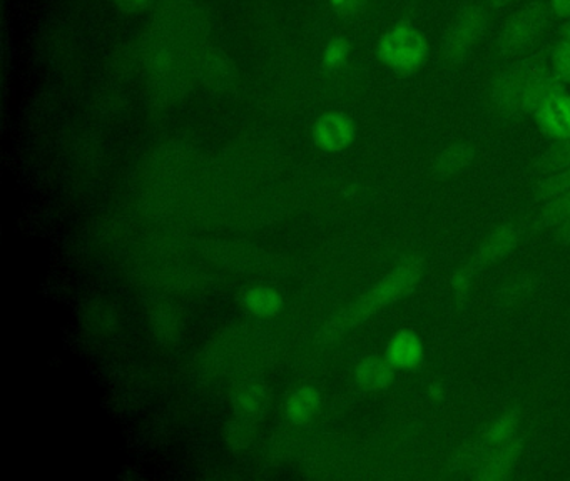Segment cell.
<instances>
[{"instance_id":"obj_20","label":"cell","mask_w":570,"mask_h":481,"mask_svg":"<svg viewBox=\"0 0 570 481\" xmlns=\"http://www.w3.org/2000/svg\"><path fill=\"white\" fill-rule=\"evenodd\" d=\"M236 404H238L239 413H243V416L259 413L266 406L265 390L253 384V386H248L239 393Z\"/></svg>"},{"instance_id":"obj_4","label":"cell","mask_w":570,"mask_h":481,"mask_svg":"<svg viewBox=\"0 0 570 481\" xmlns=\"http://www.w3.org/2000/svg\"><path fill=\"white\" fill-rule=\"evenodd\" d=\"M380 62L399 77H413L425 69L432 53L429 37L410 19L393 23L375 47Z\"/></svg>"},{"instance_id":"obj_19","label":"cell","mask_w":570,"mask_h":481,"mask_svg":"<svg viewBox=\"0 0 570 481\" xmlns=\"http://www.w3.org/2000/svg\"><path fill=\"white\" fill-rule=\"evenodd\" d=\"M350 52H352V46H350L348 40L343 39V37L333 39L332 42L326 46L323 63H325L326 69L340 70L348 62Z\"/></svg>"},{"instance_id":"obj_23","label":"cell","mask_w":570,"mask_h":481,"mask_svg":"<svg viewBox=\"0 0 570 481\" xmlns=\"http://www.w3.org/2000/svg\"><path fill=\"white\" fill-rule=\"evenodd\" d=\"M553 19L566 22L570 20V0H546Z\"/></svg>"},{"instance_id":"obj_24","label":"cell","mask_w":570,"mask_h":481,"mask_svg":"<svg viewBox=\"0 0 570 481\" xmlns=\"http://www.w3.org/2000/svg\"><path fill=\"white\" fill-rule=\"evenodd\" d=\"M249 438V430L248 424L245 423V421H235V423L232 424V428H229V441L232 443L239 444L242 446L243 443H246Z\"/></svg>"},{"instance_id":"obj_7","label":"cell","mask_w":570,"mask_h":481,"mask_svg":"<svg viewBox=\"0 0 570 481\" xmlns=\"http://www.w3.org/2000/svg\"><path fill=\"white\" fill-rule=\"evenodd\" d=\"M476 150L469 143H452L443 147L432 163L429 174L433 180H452L463 176L475 163Z\"/></svg>"},{"instance_id":"obj_14","label":"cell","mask_w":570,"mask_h":481,"mask_svg":"<svg viewBox=\"0 0 570 481\" xmlns=\"http://www.w3.org/2000/svg\"><path fill=\"white\" fill-rule=\"evenodd\" d=\"M530 226L535 233H549L562 226L570 217V190L563 193L562 196L535 207Z\"/></svg>"},{"instance_id":"obj_26","label":"cell","mask_w":570,"mask_h":481,"mask_svg":"<svg viewBox=\"0 0 570 481\" xmlns=\"http://www.w3.org/2000/svg\"><path fill=\"white\" fill-rule=\"evenodd\" d=\"M553 240L560 244H570V217L562 224V226L557 227L556 230H552Z\"/></svg>"},{"instance_id":"obj_18","label":"cell","mask_w":570,"mask_h":481,"mask_svg":"<svg viewBox=\"0 0 570 481\" xmlns=\"http://www.w3.org/2000/svg\"><path fill=\"white\" fill-rule=\"evenodd\" d=\"M318 394L308 387L296 391L288 401V414L296 421H305L312 418L318 408Z\"/></svg>"},{"instance_id":"obj_9","label":"cell","mask_w":570,"mask_h":481,"mask_svg":"<svg viewBox=\"0 0 570 481\" xmlns=\"http://www.w3.org/2000/svg\"><path fill=\"white\" fill-rule=\"evenodd\" d=\"M355 136V122L345 114H325L315 126L316 144L330 153H338L352 146Z\"/></svg>"},{"instance_id":"obj_29","label":"cell","mask_w":570,"mask_h":481,"mask_svg":"<svg viewBox=\"0 0 570 481\" xmlns=\"http://www.w3.org/2000/svg\"><path fill=\"white\" fill-rule=\"evenodd\" d=\"M430 393H432V396H435V400H440V386H439V384H432V386H430Z\"/></svg>"},{"instance_id":"obj_10","label":"cell","mask_w":570,"mask_h":481,"mask_svg":"<svg viewBox=\"0 0 570 481\" xmlns=\"http://www.w3.org/2000/svg\"><path fill=\"white\" fill-rule=\"evenodd\" d=\"M520 454H522V440L512 438V440L500 444L483 458L482 463L473 473V478L485 481L505 480L515 468Z\"/></svg>"},{"instance_id":"obj_12","label":"cell","mask_w":570,"mask_h":481,"mask_svg":"<svg viewBox=\"0 0 570 481\" xmlns=\"http://www.w3.org/2000/svg\"><path fill=\"white\" fill-rule=\"evenodd\" d=\"M196 67H198L199 76L212 86H228L235 79V66L229 57L213 47L198 53Z\"/></svg>"},{"instance_id":"obj_2","label":"cell","mask_w":570,"mask_h":481,"mask_svg":"<svg viewBox=\"0 0 570 481\" xmlns=\"http://www.w3.org/2000/svg\"><path fill=\"white\" fill-rule=\"evenodd\" d=\"M423 274V261L420 257H406L395 269L390 271L382 281L375 284L372 289L366 291L362 297L350 304L342 313L336 314L325 330L322 337L336 340L343 336L346 331L358 326L360 323L379 313L390 304L399 303L403 297L410 296L419 286Z\"/></svg>"},{"instance_id":"obj_11","label":"cell","mask_w":570,"mask_h":481,"mask_svg":"<svg viewBox=\"0 0 570 481\" xmlns=\"http://www.w3.org/2000/svg\"><path fill=\"white\" fill-rule=\"evenodd\" d=\"M425 347L419 334L410 330H402L393 334L386 346V360L395 370L412 371L423 363Z\"/></svg>"},{"instance_id":"obj_15","label":"cell","mask_w":570,"mask_h":481,"mask_svg":"<svg viewBox=\"0 0 570 481\" xmlns=\"http://www.w3.org/2000/svg\"><path fill=\"white\" fill-rule=\"evenodd\" d=\"M570 167V137L560 143H553L552 147L540 154L533 164V173L537 179L547 176V174L557 173V170Z\"/></svg>"},{"instance_id":"obj_16","label":"cell","mask_w":570,"mask_h":481,"mask_svg":"<svg viewBox=\"0 0 570 481\" xmlns=\"http://www.w3.org/2000/svg\"><path fill=\"white\" fill-rule=\"evenodd\" d=\"M245 304L253 314L269 316L279 310L282 300L275 291L268 289V287H256L246 294Z\"/></svg>"},{"instance_id":"obj_13","label":"cell","mask_w":570,"mask_h":481,"mask_svg":"<svg viewBox=\"0 0 570 481\" xmlns=\"http://www.w3.org/2000/svg\"><path fill=\"white\" fill-rule=\"evenodd\" d=\"M355 377L362 390L383 391L393 383L395 367L386 357L370 356L356 366Z\"/></svg>"},{"instance_id":"obj_25","label":"cell","mask_w":570,"mask_h":481,"mask_svg":"<svg viewBox=\"0 0 570 481\" xmlns=\"http://www.w3.org/2000/svg\"><path fill=\"white\" fill-rule=\"evenodd\" d=\"M476 2L483 3L490 12H503V10L512 9V7L522 6L529 0H476Z\"/></svg>"},{"instance_id":"obj_17","label":"cell","mask_w":570,"mask_h":481,"mask_svg":"<svg viewBox=\"0 0 570 481\" xmlns=\"http://www.w3.org/2000/svg\"><path fill=\"white\" fill-rule=\"evenodd\" d=\"M549 49V66L552 72L570 87V42L557 39L556 42L547 46Z\"/></svg>"},{"instance_id":"obj_22","label":"cell","mask_w":570,"mask_h":481,"mask_svg":"<svg viewBox=\"0 0 570 481\" xmlns=\"http://www.w3.org/2000/svg\"><path fill=\"white\" fill-rule=\"evenodd\" d=\"M533 289V279L530 276L520 277V279L513 281L509 287H507L505 297L507 303L517 304L519 301L525 300Z\"/></svg>"},{"instance_id":"obj_1","label":"cell","mask_w":570,"mask_h":481,"mask_svg":"<svg viewBox=\"0 0 570 481\" xmlns=\"http://www.w3.org/2000/svg\"><path fill=\"white\" fill-rule=\"evenodd\" d=\"M567 86L549 66V49L505 62L489 80L490 107L500 119L533 117L550 99L566 92Z\"/></svg>"},{"instance_id":"obj_5","label":"cell","mask_w":570,"mask_h":481,"mask_svg":"<svg viewBox=\"0 0 570 481\" xmlns=\"http://www.w3.org/2000/svg\"><path fill=\"white\" fill-rule=\"evenodd\" d=\"M490 10L483 3L472 2L459 10L440 40V59L446 67H463L485 36Z\"/></svg>"},{"instance_id":"obj_27","label":"cell","mask_w":570,"mask_h":481,"mask_svg":"<svg viewBox=\"0 0 570 481\" xmlns=\"http://www.w3.org/2000/svg\"><path fill=\"white\" fill-rule=\"evenodd\" d=\"M148 0H116L119 9L126 10V12H132V10L141 9Z\"/></svg>"},{"instance_id":"obj_3","label":"cell","mask_w":570,"mask_h":481,"mask_svg":"<svg viewBox=\"0 0 570 481\" xmlns=\"http://www.w3.org/2000/svg\"><path fill=\"white\" fill-rule=\"evenodd\" d=\"M553 16L546 0H529L503 20L493 39V52L503 62L529 56L542 47Z\"/></svg>"},{"instance_id":"obj_21","label":"cell","mask_w":570,"mask_h":481,"mask_svg":"<svg viewBox=\"0 0 570 481\" xmlns=\"http://www.w3.org/2000/svg\"><path fill=\"white\" fill-rule=\"evenodd\" d=\"M330 3L333 10L345 20L360 19L368 7V0H330Z\"/></svg>"},{"instance_id":"obj_28","label":"cell","mask_w":570,"mask_h":481,"mask_svg":"<svg viewBox=\"0 0 570 481\" xmlns=\"http://www.w3.org/2000/svg\"><path fill=\"white\" fill-rule=\"evenodd\" d=\"M559 37L560 39L570 42V20H566V22H562V26H560L559 29Z\"/></svg>"},{"instance_id":"obj_8","label":"cell","mask_w":570,"mask_h":481,"mask_svg":"<svg viewBox=\"0 0 570 481\" xmlns=\"http://www.w3.org/2000/svg\"><path fill=\"white\" fill-rule=\"evenodd\" d=\"M540 134L553 143L569 139L570 137V94L562 92L550 99L546 106L540 107L533 114Z\"/></svg>"},{"instance_id":"obj_6","label":"cell","mask_w":570,"mask_h":481,"mask_svg":"<svg viewBox=\"0 0 570 481\" xmlns=\"http://www.w3.org/2000/svg\"><path fill=\"white\" fill-rule=\"evenodd\" d=\"M519 229L510 226V224H503V226L497 227V229L492 230V233L485 237V240L480 244L472 259L465 263L466 266H469L473 273L479 274L480 271L485 269V267L505 259V257L515 249L517 244H519Z\"/></svg>"}]
</instances>
